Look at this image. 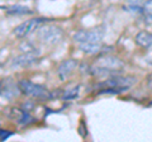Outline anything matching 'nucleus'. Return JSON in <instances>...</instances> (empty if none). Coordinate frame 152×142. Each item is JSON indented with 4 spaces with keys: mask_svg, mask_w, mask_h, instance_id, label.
<instances>
[{
    "mask_svg": "<svg viewBox=\"0 0 152 142\" xmlns=\"http://www.w3.org/2000/svg\"><path fill=\"white\" fill-rule=\"evenodd\" d=\"M137 83L136 76H121V75H112L105 81L99 84V88H105L99 91V94L110 93V94H119L128 90L132 85Z\"/></svg>",
    "mask_w": 152,
    "mask_h": 142,
    "instance_id": "obj_1",
    "label": "nucleus"
},
{
    "mask_svg": "<svg viewBox=\"0 0 152 142\" xmlns=\"http://www.w3.org/2000/svg\"><path fill=\"white\" fill-rule=\"evenodd\" d=\"M19 90H20L23 94L34 98V99H50L52 98V94L50 93V90H47L45 86L42 85H38L29 81V80H20L18 83Z\"/></svg>",
    "mask_w": 152,
    "mask_h": 142,
    "instance_id": "obj_2",
    "label": "nucleus"
},
{
    "mask_svg": "<svg viewBox=\"0 0 152 142\" xmlns=\"http://www.w3.org/2000/svg\"><path fill=\"white\" fill-rule=\"evenodd\" d=\"M64 37V32L58 27L47 26L38 31V38L46 45H57Z\"/></svg>",
    "mask_w": 152,
    "mask_h": 142,
    "instance_id": "obj_3",
    "label": "nucleus"
},
{
    "mask_svg": "<svg viewBox=\"0 0 152 142\" xmlns=\"http://www.w3.org/2000/svg\"><path fill=\"white\" fill-rule=\"evenodd\" d=\"M103 29L95 28L89 31H79L74 34V41L76 43H90V42H100L103 40Z\"/></svg>",
    "mask_w": 152,
    "mask_h": 142,
    "instance_id": "obj_4",
    "label": "nucleus"
},
{
    "mask_svg": "<svg viewBox=\"0 0 152 142\" xmlns=\"http://www.w3.org/2000/svg\"><path fill=\"white\" fill-rule=\"evenodd\" d=\"M45 20L46 19H43V18H34V19L26 20V22L20 23L19 26H17L13 33L17 38H24L28 34H31L34 29H37L41 23H43Z\"/></svg>",
    "mask_w": 152,
    "mask_h": 142,
    "instance_id": "obj_5",
    "label": "nucleus"
},
{
    "mask_svg": "<svg viewBox=\"0 0 152 142\" xmlns=\"http://www.w3.org/2000/svg\"><path fill=\"white\" fill-rule=\"evenodd\" d=\"M95 66L118 72V71H121V69H123L124 64L122 62V60H119L118 57H114V56H104V57H100L99 60H96Z\"/></svg>",
    "mask_w": 152,
    "mask_h": 142,
    "instance_id": "obj_6",
    "label": "nucleus"
},
{
    "mask_svg": "<svg viewBox=\"0 0 152 142\" xmlns=\"http://www.w3.org/2000/svg\"><path fill=\"white\" fill-rule=\"evenodd\" d=\"M39 52L36 51H27L26 53L15 57L12 61V67H27V66L33 65L38 59Z\"/></svg>",
    "mask_w": 152,
    "mask_h": 142,
    "instance_id": "obj_7",
    "label": "nucleus"
},
{
    "mask_svg": "<svg viewBox=\"0 0 152 142\" xmlns=\"http://www.w3.org/2000/svg\"><path fill=\"white\" fill-rule=\"evenodd\" d=\"M77 67V61L74 59H69V60H64L62 62L58 65L57 67V76L60 78L61 81H65L66 79H69V76L74 72V70Z\"/></svg>",
    "mask_w": 152,
    "mask_h": 142,
    "instance_id": "obj_8",
    "label": "nucleus"
},
{
    "mask_svg": "<svg viewBox=\"0 0 152 142\" xmlns=\"http://www.w3.org/2000/svg\"><path fill=\"white\" fill-rule=\"evenodd\" d=\"M136 43L143 47V48H151L152 47V33L147 31H141L140 33L136 34Z\"/></svg>",
    "mask_w": 152,
    "mask_h": 142,
    "instance_id": "obj_9",
    "label": "nucleus"
},
{
    "mask_svg": "<svg viewBox=\"0 0 152 142\" xmlns=\"http://www.w3.org/2000/svg\"><path fill=\"white\" fill-rule=\"evenodd\" d=\"M79 48L85 53L89 55H95L98 52H100L102 45L100 42H90V43H79Z\"/></svg>",
    "mask_w": 152,
    "mask_h": 142,
    "instance_id": "obj_10",
    "label": "nucleus"
},
{
    "mask_svg": "<svg viewBox=\"0 0 152 142\" xmlns=\"http://www.w3.org/2000/svg\"><path fill=\"white\" fill-rule=\"evenodd\" d=\"M3 85H4V88L0 90V93H1V95L3 97H5V98H13V97H17V94L18 91L17 90H14L15 89V86L9 81V80H4L3 81Z\"/></svg>",
    "mask_w": 152,
    "mask_h": 142,
    "instance_id": "obj_11",
    "label": "nucleus"
},
{
    "mask_svg": "<svg viewBox=\"0 0 152 142\" xmlns=\"http://www.w3.org/2000/svg\"><path fill=\"white\" fill-rule=\"evenodd\" d=\"M8 14H13V15H23V14H31L32 10L28 7L23 5H12L7 8Z\"/></svg>",
    "mask_w": 152,
    "mask_h": 142,
    "instance_id": "obj_12",
    "label": "nucleus"
},
{
    "mask_svg": "<svg viewBox=\"0 0 152 142\" xmlns=\"http://www.w3.org/2000/svg\"><path fill=\"white\" fill-rule=\"evenodd\" d=\"M143 17L146 24H152V0H146L143 4Z\"/></svg>",
    "mask_w": 152,
    "mask_h": 142,
    "instance_id": "obj_13",
    "label": "nucleus"
},
{
    "mask_svg": "<svg viewBox=\"0 0 152 142\" xmlns=\"http://www.w3.org/2000/svg\"><path fill=\"white\" fill-rule=\"evenodd\" d=\"M77 94H79V86L72 88V89H69V90L65 91L62 99H65V100H69V99H74V98L77 97Z\"/></svg>",
    "mask_w": 152,
    "mask_h": 142,
    "instance_id": "obj_14",
    "label": "nucleus"
},
{
    "mask_svg": "<svg viewBox=\"0 0 152 142\" xmlns=\"http://www.w3.org/2000/svg\"><path fill=\"white\" fill-rule=\"evenodd\" d=\"M10 136H12V132H3V131H0V138H1L3 141L7 140L8 137H10Z\"/></svg>",
    "mask_w": 152,
    "mask_h": 142,
    "instance_id": "obj_15",
    "label": "nucleus"
},
{
    "mask_svg": "<svg viewBox=\"0 0 152 142\" xmlns=\"http://www.w3.org/2000/svg\"><path fill=\"white\" fill-rule=\"evenodd\" d=\"M148 88H151V89H152V79L148 81Z\"/></svg>",
    "mask_w": 152,
    "mask_h": 142,
    "instance_id": "obj_16",
    "label": "nucleus"
},
{
    "mask_svg": "<svg viewBox=\"0 0 152 142\" xmlns=\"http://www.w3.org/2000/svg\"><path fill=\"white\" fill-rule=\"evenodd\" d=\"M151 103H152V100H151Z\"/></svg>",
    "mask_w": 152,
    "mask_h": 142,
    "instance_id": "obj_17",
    "label": "nucleus"
}]
</instances>
